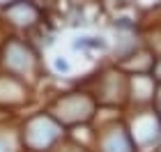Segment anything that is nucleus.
I'll return each instance as SVG.
<instances>
[{"label":"nucleus","instance_id":"nucleus-1","mask_svg":"<svg viewBox=\"0 0 161 152\" xmlns=\"http://www.w3.org/2000/svg\"><path fill=\"white\" fill-rule=\"evenodd\" d=\"M64 138V127L51 113L30 115L21 127V143L30 152H53Z\"/></svg>","mask_w":161,"mask_h":152},{"label":"nucleus","instance_id":"nucleus-2","mask_svg":"<svg viewBox=\"0 0 161 152\" xmlns=\"http://www.w3.org/2000/svg\"><path fill=\"white\" fill-rule=\"evenodd\" d=\"M37 51H35L25 39L21 37H9L0 48V67L5 74H9L19 81L25 78H35L39 69V60H37Z\"/></svg>","mask_w":161,"mask_h":152},{"label":"nucleus","instance_id":"nucleus-3","mask_svg":"<svg viewBox=\"0 0 161 152\" xmlns=\"http://www.w3.org/2000/svg\"><path fill=\"white\" fill-rule=\"evenodd\" d=\"M97 111V99L92 92L85 90H74L64 92L62 97H58L51 106V115L60 122L62 127L67 125H85L94 118Z\"/></svg>","mask_w":161,"mask_h":152},{"label":"nucleus","instance_id":"nucleus-4","mask_svg":"<svg viewBox=\"0 0 161 152\" xmlns=\"http://www.w3.org/2000/svg\"><path fill=\"white\" fill-rule=\"evenodd\" d=\"M97 85H94L92 95L97 99V104L106 106H122L129 101V78L122 69H106L97 74Z\"/></svg>","mask_w":161,"mask_h":152},{"label":"nucleus","instance_id":"nucleus-5","mask_svg":"<svg viewBox=\"0 0 161 152\" xmlns=\"http://www.w3.org/2000/svg\"><path fill=\"white\" fill-rule=\"evenodd\" d=\"M129 134L134 138V145L138 152H154L161 141V120L152 111H138L136 113V125L129 127Z\"/></svg>","mask_w":161,"mask_h":152},{"label":"nucleus","instance_id":"nucleus-6","mask_svg":"<svg viewBox=\"0 0 161 152\" xmlns=\"http://www.w3.org/2000/svg\"><path fill=\"white\" fill-rule=\"evenodd\" d=\"M3 19L16 30H32L39 25L42 9L32 0H12V3L3 5Z\"/></svg>","mask_w":161,"mask_h":152},{"label":"nucleus","instance_id":"nucleus-7","mask_svg":"<svg viewBox=\"0 0 161 152\" xmlns=\"http://www.w3.org/2000/svg\"><path fill=\"white\" fill-rule=\"evenodd\" d=\"M97 152H138L134 145V138L129 134L127 125L113 122L111 127L101 129L97 136Z\"/></svg>","mask_w":161,"mask_h":152},{"label":"nucleus","instance_id":"nucleus-8","mask_svg":"<svg viewBox=\"0 0 161 152\" xmlns=\"http://www.w3.org/2000/svg\"><path fill=\"white\" fill-rule=\"evenodd\" d=\"M21 143V132L16 129H7L5 125L0 127V152H19Z\"/></svg>","mask_w":161,"mask_h":152},{"label":"nucleus","instance_id":"nucleus-9","mask_svg":"<svg viewBox=\"0 0 161 152\" xmlns=\"http://www.w3.org/2000/svg\"><path fill=\"white\" fill-rule=\"evenodd\" d=\"M74 46L76 48H85V46H90V48H104L106 42L104 39H97V37H80V42H76Z\"/></svg>","mask_w":161,"mask_h":152},{"label":"nucleus","instance_id":"nucleus-10","mask_svg":"<svg viewBox=\"0 0 161 152\" xmlns=\"http://www.w3.org/2000/svg\"><path fill=\"white\" fill-rule=\"evenodd\" d=\"M53 152H85L83 148H78V145H71V148H62V143H60V145H58Z\"/></svg>","mask_w":161,"mask_h":152},{"label":"nucleus","instance_id":"nucleus-11","mask_svg":"<svg viewBox=\"0 0 161 152\" xmlns=\"http://www.w3.org/2000/svg\"><path fill=\"white\" fill-rule=\"evenodd\" d=\"M69 3H74V5H80V3H85V0H69Z\"/></svg>","mask_w":161,"mask_h":152}]
</instances>
